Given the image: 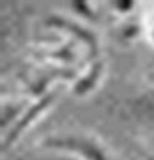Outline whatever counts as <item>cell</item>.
<instances>
[{
  "instance_id": "cell-1",
  "label": "cell",
  "mask_w": 154,
  "mask_h": 160,
  "mask_svg": "<svg viewBox=\"0 0 154 160\" xmlns=\"http://www.w3.org/2000/svg\"><path fill=\"white\" fill-rule=\"evenodd\" d=\"M147 23H148V30L152 32V38L154 39V11L148 15V17H147Z\"/></svg>"
}]
</instances>
